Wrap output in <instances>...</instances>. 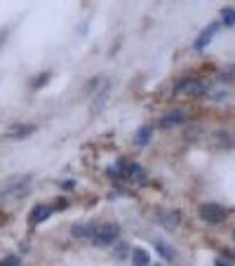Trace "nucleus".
Listing matches in <instances>:
<instances>
[{"label": "nucleus", "instance_id": "1", "mask_svg": "<svg viewBox=\"0 0 235 266\" xmlns=\"http://www.w3.org/2000/svg\"><path fill=\"white\" fill-rule=\"evenodd\" d=\"M200 217L207 224H221V222H226L228 210L219 203H204V205H200Z\"/></svg>", "mask_w": 235, "mask_h": 266}, {"label": "nucleus", "instance_id": "2", "mask_svg": "<svg viewBox=\"0 0 235 266\" xmlns=\"http://www.w3.org/2000/svg\"><path fill=\"white\" fill-rule=\"evenodd\" d=\"M118 238V224H101L97 226L92 233V243L99 245V248H106V245H113V241Z\"/></svg>", "mask_w": 235, "mask_h": 266}, {"label": "nucleus", "instance_id": "3", "mask_svg": "<svg viewBox=\"0 0 235 266\" xmlns=\"http://www.w3.org/2000/svg\"><path fill=\"white\" fill-rule=\"evenodd\" d=\"M28 186H31V177H28V174L14 177V179H10L5 186H0V196H3V198H5V196H21Z\"/></svg>", "mask_w": 235, "mask_h": 266}, {"label": "nucleus", "instance_id": "4", "mask_svg": "<svg viewBox=\"0 0 235 266\" xmlns=\"http://www.w3.org/2000/svg\"><path fill=\"white\" fill-rule=\"evenodd\" d=\"M217 31H219V24H210V29H204V31L198 36V40H195V50H204Z\"/></svg>", "mask_w": 235, "mask_h": 266}, {"label": "nucleus", "instance_id": "5", "mask_svg": "<svg viewBox=\"0 0 235 266\" xmlns=\"http://www.w3.org/2000/svg\"><path fill=\"white\" fill-rule=\"evenodd\" d=\"M50 217H52V207H50V205L40 203V205H36V207L31 210V222L33 224H43L45 219H50Z\"/></svg>", "mask_w": 235, "mask_h": 266}, {"label": "nucleus", "instance_id": "6", "mask_svg": "<svg viewBox=\"0 0 235 266\" xmlns=\"http://www.w3.org/2000/svg\"><path fill=\"white\" fill-rule=\"evenodd\" d=\"M181 123H186V113L184 111H169L167 116L160 120V125L167 130V127H177V125H181Z\"/></svg>", "mask_w": 235, "mask_h": 266}, {"label": "nucleus", "instance_id": "7", "mask_svg": "<svg viewBox=\"0 0 235 266\" xmlns=\"http://www.w3.org/2000/svg\"><path fill=\"white\" fill-rule=\"evenodd\" d=\"M38 127L36 125H17V127H12V130L7 132V139H26L28 135H33Z\"/></svg>", "mask_w": 235, "mask_h": 266}, {"label": "nucleus", "instance_id": "8", "mask_svg": "<svg viewBox=\"0 0 235 266\" xmlns=\"http://www.w3.org/2000/svg\"><path fill=\"white\" fill-rule=\"evenodd\" d=\"M132 266H151V254L143 248H132Z\"/></svg>", "mask_w": 235, "mask_h": 266}, {"label": "nucleus", "instance_id": "9", "mask_svg": "<svg viewBox=\"0 0 235 266\" xmlns=\"http://www.w3.org/2000/svg\"><path fill=\"white\" fill-rule=\"evenodd\" d=\"M94 224H75L73 229H71V233L75 235V238H92V233H94Z\"/></svg>", "mask_w": 235, "mask_h": 266}, {"label": "nucleus", "instance_id": "10", "mask_svg": "<svg viewBox=\"0 0 235 266\" xmlns=\"http://www.w3.org/2000/svg\"><path fill=\"white\" fill-rule=\"evenodd\" d=\"M151 137H153V130H151L149 125H143V127H139V130H136L134 142L139 144V146H146V144L151 142Z\"/></svg>", "mask_w": 235, "mask_h": 266}, {"label": "nucleus", "instance_id": "11", "mask_svg": "<svg viewBox=\"0 0 235 266\" xmlns=\"http://www.w3.org/2000/svg\"><path fill=\"white\" fill-rule=\"evenodd\" d=\"M181 90H184L186 94H191V97H200V94L204 92V87L200 85L198 81H188V83H184V85H181Z\"/></svg>", "mask_w": 235, "mask_h": 266}, {"label": "nucleus", "instance_id": "12", "mask_svg": "<svg viewBox=\"0 0 235 266\" xmlns=\"http://www.w3.org/2000/svg\"><path fill=\"white\" fill-rule=\"evenodd\" d=\"M221 19H223V24L226 26H235V10L233 7H226L221 12Z\"/></svg>", "mask_w": 235, "mask_h": 266}, {"label": "nucleus", "instance_id": "13", "mask_svg": "<svg viewBox=\"0 0 235 266\" xmlns=\"http://www.w3.org/2000/svg\"><path fill=\"white\" fill-rule=\"evenodd\" d=\"M158 252H160L162 259H174V252L169 245H165V243H158Z\"/></svg>", "mask_w": 235, "mask_h": 266}, {"label": "nucleus", "instance_id": "14", "mask_svg": "<svg viewBox=\"0 0 235 266\" xmlns=\"http://www.w3.org/2000/svg\"><path fill=\"white\" fill-rule=\"evenodd\" d=\"M0 266H21V261H19V257L10 254V257H5V259L0 261Z\"/></svg>", "mask_w": 235, "mask_h": 266}, {"label": "nucleus", "instance_id": "15", "mask_svg": "<svg viewBox=\"0 0 235 266\" xmlns=\"http://www.w3.org/2000/svg\"><path fill=\"white\" fill-rule=\"evenodd\" d=\"M214 266H233V264H230V261H226V259H221V257H219V259L214 261Z\"/></svg>", "mask_w": 235, "mask_h": 266}, {"label": "nucleus", "instance_id": "16", "mask_svg": "<svg viewBox=\"0 0 235 266\" xmlns=\"http://www.w3.org/2000/svg\"><path fill=\"white\" fill-rule=\"evenodd\" d=\"M151 266H162V264H151Z\"/></svg>", "mask_w": 235, "mask_h": 266}]
</instances>
